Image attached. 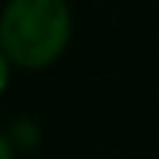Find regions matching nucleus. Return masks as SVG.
<instances>
[{
  "mask_svg": "<svg viewBox=\"0 0 159 159\" xmlns=\"http://www.w3.org/2000/svg\"><path fill=\"white\" fill-rule=\"evenodd\" d=\"M72 41L66 0H10L0 13V47L13 66L38 72L53 66Z\"/></svg>",
  "mask_w": 159,
  "mask_h": 159,
  "instance_id": "1",
  "label": "nucleus"
},
{
  "mask_svg": "<svg viewBox=\"0 0 159 159\" xmlns=\"http://www.w3.org/2000/svg\"><path fill=\"white\" fill-rule=\"evenodd\" d=\"M10 72H13V62L3 53V47H0V97H3V91L10 88Z\"/></svg>",
  "mask_w": 159,
  "mask_h": 159,
  "instance_id": "2",
  "label": "nucleus"
},
{
  "mask_svg": "<svg viewBox=\"0 0 159 159\" xmlns=\"http://www.w3.org/2000/svg\"><path fill=\"white\" fill-rule=\"evenodd\" d=\"M0 159H16V143L10 134L0 131Z\"/></svg>",
  "mask_w": 159,
  "mask_h": 159,
  "instance_id": "3",
  "label": "nucleus"
}]
</instances>
